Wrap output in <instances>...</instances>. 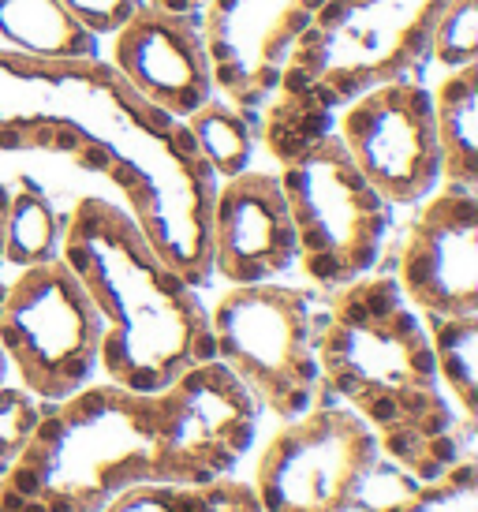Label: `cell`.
I'll return each instance as SVG.
<instances>
[{
	"instance_id": "1",
	"label": "cell",
	"mask_w": 478,
	"mask_h": 512,
	"mask_svg": "<svg viewBox=\"0 0 478 512\" xmlns=\"http://www.w3.org/2000/svg\"><path fill=\"white\" fill-rule=\"evenodd\" d=\"M27 150L101 172L187 285L202 292L213 281L217 176L187 124L150 105L105 57L30 60L0 49V154Z\"/></svg>"
},
{
	"instance_id": "2",
	"label": "cell",
	"mask_w": 478,
	"mask_h": 512,
	"mask_svg": "<svg viewBox=\"0 0 478 512\" xmlns=\"http://www.w3.org/2000/svg\"><path fill=\"white\" fill-rule=\"evenodd\" d=\"M314 356L325 397L352 408L408 479L426 483L467 456L475 430L445 397L422 314L389 273L325 292V307L314 311Z\"/></svg>"
},
{
	"instance_id": "3",
	"label": "cell",
	"mask_w": 478,
	"mask_h": 512,
	"mask_svg": "<svg viewBox=\"0 0 478 512\" xmlns=\"http://www.w3.org/2000/svg\"><path fill=\"white\" fill-rule=\"evenodd\" d=\"M60 258L105 322L101 374L135 393H157L183 370L213 359L210 311L120 202L86 195L71 206Z\"/></svg>"
},
{
	"instance_id": "4",
	"label": "cell",
	"mask_w": 478,
	"mask_h": 512,
	"mask_svg": "<svg viewBox=\"0 0 478 512\" xmlns=\"http://www.w3.org/2000/svg\"><path fill=\"white\" fill-rule=\"evenodd\" d=\"M449 0H322L299 30L262 109V139L284 161L333 131V116L370 86L404 79Z\"/></svg>"
},
{
	"instance_id": "5",
	"label": "cell",
	"mask_w": 478,
	"mask_h": 512,
	"mask_svg": "<svg viewBox=\"0 0 478 512\" xmlns=\"http://www.w3.org/2000/svg\"><path fill=\"white\" fill-rule=\"evenodd\" d=\"M4 475L45 512H101L127 486L157 483L154 397L90 382L45 404Z\"/></svg>"
},
{
	"instance_id": "6",
	"label": "cell",
	"mask_w": 478,
	"mask_h": 512,
	"mask_svg": "<svg viewBox=\"0 0 478 512\" xmlns=\"http://www.w3.org/2000/svg\"><path fill=\"white\" fill-rule=\"evenodd\" d=\"M277 176L296 228V266L310 285L333 292L378 270L393 206L359 172L337 131L284 157Z\"/></svg>"
},
{
	"instance_id": "7",
	"label": "cell",
	"mask_w": 478,
	"mask_h": 512,
	"mask_svg": "<svg viewBox=\"0 0 478 512\" xmlns=\"http://www.w3.org/2000/svg\"><path fill=\"white\" fill-rule=\"evenodd\" d=\"M314 311L307 288L277 281L232 285L210 311L213 359L281 423L329 400L314 356Z\"/></svg>"
},
{
	"instance_id": "8",
	"label": "cell",
	"mask_w": 478,
	"mask_h": 512,
	"mask_svg": "<svg viewBox=\"0 0 478 512\" xmlns=\"http://www.w3.org/2000/svg\"><path fill=\"white\" fill-rule=\"evenodd\" d=\"M101 322L64 258L19 270L0 303V348L23 389L42 404L79 393L101 374Z\"/></svg>"
},
{
	"instance_id": "9",
	"label": "cell",
	"mask_w": 478,
	"mask_h": 512,
	"mask_svg": "<svg viewBox=\"0 0 478 512\" xmlns=\"http://www.w3.org/2000/svg\"><path fill=\"white\" fill-rule=\"evenodd\" d=\"M381 468L374 430L337 400L281 423L254 468L262 512H352Z\"/></svg>"
},
{
	"instance_id": "10",
	"label": "cell",
	"mask_w": 478,
	"mask_h": 512,
	"mask_svg": "<svg viewBox=\"0 0 478 512\" xmlns=\"http://www.w3.org/2000/svg\"><path fill=\"white\" fill-rule=\"evenodd\" d=\"M150 397L157 483H210L232 475L258 438L262 408L221 359L187 367Z\"/></svg>"
},
{
	"instance_id": "11",
	"label": "cell",
	"mask_w": 478,
	"mask_h": 512,
	"mask_svg": "<svg viewBox=\"0 0 478 512\" xmlns=\"http://www.w3.org/2000/svg\"><path fill=\"white\" fill-rule=\"evenodd\" d=\"M337 139L389 206H419L441 184L434 98L408 75L348 101Z\"/></svg>"
},
{
	"instance_id": "12",
	"label": "cell",
	"mask_w": 478,
	"mask_h": 512,
	"mask_svg": "<svg viewBox=\"0 0 478 512\" xmlns=\"http://www.w3.org/2000/svg\"><path fill=\"white\" fill-rule=\"evenodd\" d=\"M393 281L419 314H478V191L445 184L422 199Z\"/></svg>"
},
{
	"instance_id": "13",
	"label": "cell",
	"mask_w": 478,
	"mask_h": 512,
	"mask_svg": "<svg viewBox=\"0 0 478 512\" xmlns=\"http://www.w3.org/2000/svg\"><path fill=\"white\" fill-rule=\"evenodd\" d=\"M318 4L322 0H210L198 15L213 90L254 124L277 90L288 49Z\"/></svg>"
},
{
	"instance_id": "14",
	"label": "cell",
	"mask_w": 478,
	"mask_h": 512,
	"mask_svg": "<svg viewBox=\"0 0 478 512\" xmlns=\"http://www.w3.org/2000/svg\"><path fill=\"white\" fill-rule=\"evenodd\" d=\"M210 266L228 285H266L296 266V228L277 172L243 169L217 180Z\"/></svg>"
},
{
	"instance_id": "15",
	"label": "cell",
	"mask_w": 478,
	"mask_h": 512,
	"mask_svg": "<svg viewBox=\"0 0 478 512\" xmlns=\"http://www.w3.org/2000/svg\"><path fill=\"white\" fill-rule=\"evenodd\" d=\"M109 64L150 105L176 120H187L202 101L217 94L198 15L139 4L135 15L113 34Z\"/></svg>"
},
{
	"instance_id": "16",
	"label": "cell",
	"mask_w": 478,
	"mask_h": 512,
	"mask_svg": "<svg viewBox=\"0 0 478 512\" xmlns=\"http://www.w3.org/2000/svg\"><path fill=\"white\" fill-rule=\"evenodd\" d=\"M101 38L60 0H0V49L30 60H94Z\"/></svg>"
},
{
	"instance_id": "17",
	"label": "cell",
	"mask_w": 478,
	"mask_h": 512,
	"mask_svg": "<svg viewBox=\"0 0 478 512\" xmlns=\"http://www.w3.org/2000/svg\"><path fill=\"white\" fill-rule=\"evenodd\" d=\"M434 98V131L441 154V180L478 191V60L430 90Z\"/></svg>"
},
{
	"instance_id": "18",
	"label": "cell",
	"mask_w": 478,
	"mask_h": 512,
	"mask_svg": "<svg viewBox=\"0 0 478 512\" xmlns=\"http://www.w3.org/2000/svg\"><path fill=\"white\" fill-rule=\"evenodd\" d=\"M441 389L460 423H478V314H422Z\"/></svg>"
},
{
	"instance_id": "19",
	"label": "cell",
	"mask_w": 478,
	"mask_h": 512,
	"mask_svg": "<svg viewBox=\"0 0 478 512\" xmlns=\"http://www.w3.org/2000/svg\"><path fill=\"white\" fill-rule=\"evenodd\" d=\"M68 214H60L53 199L38 184L23 180L8 187V214H4V266L27 270L60 258Z\"/></svg>"
},
{
	"instance_id": "20",
	"label": "cell",
	"mask_w": 478,
	"mask_h": 512,
	"mask_svg": "<svg viewBox=\"0 0 478 512\" xmlns=\"http://www.w3.org/2000/svg\"><path fill=\"white\" fill-rule=\"evenodd\" d=\"M101 512H262V505L251 483L221 475L210 483L127 486Z\"/></svg>"
},
{
	"instance_id": "21",
	"label": "cell",
	"mask_w": 478,
	"mask_h": 512,
	"mask_svg": "<svg viewBox=\"0 0 478 512\" xmlns=\"http://www.w3.org/2000/svg\"><path fill=\"white\" fill-rule=\"evenodd\" d=\"M183 124H187L198 154L206 157V165L213 169L217 180H228L236 172L251 169L254 143H258V124L247 113H239L232 101L213 94Z\"/></svg>"
},
{
	"instance_id": "22",
	"label": "cell",
	"mask_w": 478,
	"mask_h": 512,
	"mask_svg": "<svg viewBox=\"0 0 478 512\" xmlns=\"http://www.w3.org/2000/svg\"><path fill=\"white\" fill-rule=\"evenodd\" d=\"M378 512H478V468L471 456H460L441 475L415 483L404 498L389 501Z\"/></svg>"
},
{
	"instance_id": "23",
	"label": "cell",
	"mask_w": 478,
	"mask_h": 512,
	"mask_svg": "<svg viewBox=\"0 0 478 512\" xmlns=\"http://www.w3.org/2000/svg\"><path fill=\"white\" fill-rule=\"evenodd\" d=\"M426 53L445 68H467L478 60V0H449L445 12L437 15L434 34Z\"/></svg>"
},
{
	"instance_id": "24",
	"label": "cell",
	"mask_w": 478,
	"mask_h": 512,
	"mask_svg": "<svg viewBox=\"0 0 478 512\" xmlns=\"http://www.w3.org/2000/svg\"><path fill=\"white\" fill-rule=\"evenodd\" d=\"M45 404L23 385H0V475L12 468L15 456L27 449L30 434L42 419Z\"/></svg>"
},
{
	"instance_id": "25",
	"label": "cell",
	"mask_w": 478,
	"mask_h": 512,
	"mask_svg": "<svg viewBox=\"0 0 478 512\" xmlns=\"http://www.w3.org/2000/svg\"><path fill=\"white\" fill-rule=\"evenodd\" d=\"M60 4H64L94 38H113L116 30L135 15V8H139L142 0H60Z\"/></svg>"
},
{
	"instance_id": "26",
	"label": "cell",
	"mask_w": 478,
	"mask_h": 512,
	"mask_svg": "<svg viewBox=\"0 0 478 512\" xmlns=\"http://www.w3.org/2000/svg\"><path fill=\"white\" fill-rule=\"evenodd\" d=\"M0 512H45V509L34 498H27L8 475H0Z\"/></svg>"
},
{
	"instance_id": "27",
	"label": "cell",
	"mask_w": 478,
	"mask_h": 512,
	"mask_svg": "<svg viewBox=\"0 0 478 512\" xmlns=\"http://www.w3.org/2000/svg\"><path fill=\"white\" fill-rule=\"evenodd\" d=\"M150 8H161V12H180V15H202L210 0H142Z\"/></svg>"
},
{
	"instance_id": "28",
	"label": "cell",
	"mask_w": 478,
	"mask_h": 512,
	"mask_svg": "<svg viewBox=\"0 0 478 512\" xmlns=\"http://www.w3.org/2000/svg\"><path fill=\"white\" fill-rule=\"evenodd\" d=\"M4 214H8V184H0V266H4Z\"/></svg>"
},
{
	"instance_id": "29",
	"label": "cell",
	"mask_w": 478,
	"mask_h": 512,
	"mask_svg": "<svg viewBox=\"0 0 478 512\" xmlns=\"http://www.w3.org/2000/svg\"><path fill=\"white\" fill-rule=\"evenodd\" d=\"M8 374H12V367H8V356H4V348H0V385L8 382Z\"/></svg>"
},
{
	"instance_id": "30",
	"label": "cell",
	"mask_w": 478,
	"mask_h": 512,
	"mask_svg": "<svg viewBox=\"0 0 478 512\" xmlns=\"http://www.w3.org/2000/svg\"><path fill=\"white\" fill-rule=\"evenodd\" d=\"M4 292H8V285H4V281H0V303H4Z\"/></svg>"
}]
</instances>
